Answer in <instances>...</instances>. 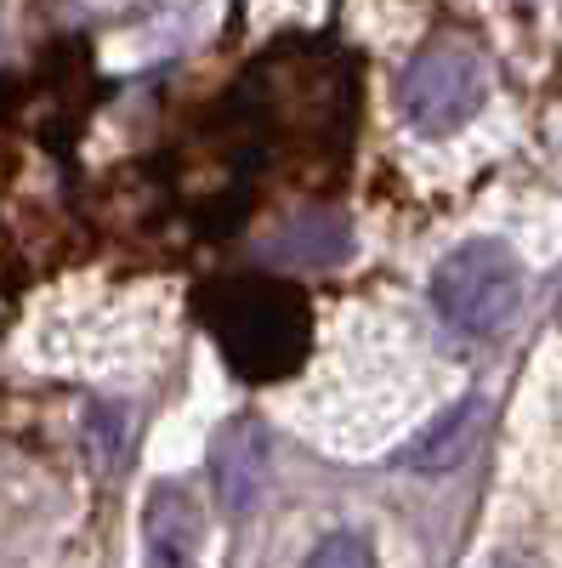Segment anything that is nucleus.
<instances>
[{
    "mask_svg": "<svg viewBox=\"0 0 562 568\" xmlns=\"http://www.w3.org/2000/svg\"><path fill=\"white\" fill-rule=\"evenodd\" d=\"M523 302V267L500 240H472L438 262L432 273V307L460 324L466 336H494L500 324H511Z\"/></svg>",
    "mask_w": 562,
    "mask_h": 568,
    "instance_id": "nucleus-2",
    "label": "nucleus"
},
{
    "mask_svg": "<svg viewBox=\"0 0 562 568\" xmlns=\"http://www.w3.org/2000/svg\"><path fill=\"white\" fill-rule=\"evenodd\" d=\"M302 568H375V551L364 535H324Z\"/></svg>",
    "mask_w": 562,
    "mask_h": 568,
    "instance_id": "nucleus-8",
    "label": "nucleus"
},
{
    "mask_svg": "<svg viewBox=\"0 0 562 568\" xmlns=\"http://www.w3.org/2000/svg\"><path fill=\"white\" fill-rule=\"evenodd\" d=\"M200 307L222 358L245 382H278V375L302 369L313 347V307L285 278H222L216 291H205Z\"/></svg>",
    "mask_w": 562,
    "mask_h": 568,
    "instance_id": "nucleus-1",
    "label": "nucleus"
},
{
    "mask_svg": "<svg viewBox=\"0 0 562 568\" xmlns=\"http://www.w3.org/2000/svg\"><path fill=\"white\" fill-rule=\"evenodd\" d=\"M483 420H489V404L483 398H466V404H454L427 438L415 444V471H449V466H460L466 455L478 449V438H483Z\"/></svg>",
    "mask_w": 562,
    "mask_h": 568,
    "instance_id": "nucleus-6",
    "label": "nucleus"
},
{
    "mask_svg": "<svg viewBox=\"0 0 562 568\" xmlns=\"http://www.w3.org/2000/svg\"><path fill=\"white\" fill-rule=\"evenodd\" d=\"M262 478H267V426L239 409L216 426V444H211V489L222 511L245 517L262 495Z\"/></svg>",
    "mask_w": 562,
    "mask_h": 568,
    "instance_id": "nucleus-4",
    "label": "nucleus"
},
{
    "mask_svg": "<svg viewBox=\"0 0 562 568\" xmlns=\"http://www.w3.org/2000/svg\"><path fill=\"white\" fill-rule=\"evenodd\" d=\"M352 245V233L341 216H307V222H290L285 233L273 240V256L290 262V267H330L341 262Z\"/></svg>",
    "mask_w": 562,
    "mask_h": 568,
    "instance_id": "nucleus-7",
    "label": "nucleus"
},
{
    "mask_svg": "<svg viewBox=\"0 0 562 568\" xmlns=\"http://www.w3.org/2000/svg\"><path fill=\"white\" fill-rule=\"evenodd\" d=\"M483 98H489V69L472 45H460V40H432L398 80V114L420 136L460 131L483 109Z\"/></svg>",
    "mask_w": 562,
    "mask_h": 568,
    "instance_id": "nucleus-3",
    "label": "nucleus"
},
{
    "mask_svg": "<svg viewBox=\"0 0 562 568\" xmlns=\"http://www.w3.org/2000/svg\"><path fill=\"white\" fill-rule=\"evenodd\" d=\"M200 546H205V517L194 495L160 484L143 511V568H200Z\"/></svg>",
    "mask_w": 562,
    "mask_h": 568,
    "instance_id": "nucleus-5",
    "label": "nucleus"
}]
</instances>
